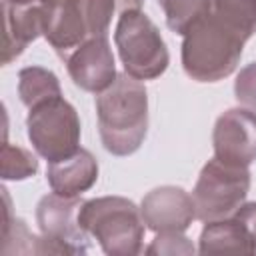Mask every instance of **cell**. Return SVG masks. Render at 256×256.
Here are the masks:
<instances>
[{
  "label": "cell",
  "mask_w": 256,
  "mask_h": 256,
  "mask_svg": "<svg viewBox=\"0 0 256 256\" xmlns=\"http://www.w3.org/2000/svg\"><path fill=\"white\" fill-rule=\"evenodd\" d=\"M146 0H116V10L122 14V12H128V10H140L142 4Z\"/></svg>",
  "instance_id": "7402d4cb"
},
{
  "label": "cell",
  "mask_w": 256,
  "mask_h": 256,
  "mask_svg": "<svg viewBox=\"0 0 256 256\" xmlns=\"http://www.w3.org/2000/svg\"><path fill=\"white\" fill-rule=\"evenodd\" d=\"M200 254H256V240L236 216L204 222L198 238Z\"/></svg>",
  "instance_id": "5bb4252c"
},
{
  "label": "cell",
  "mask_w": 256,
  "mask_h": 256,
  "mask_svg": "<svg viewBox=\"0 0 256 256\" xmlns=\"http://www.w3.org/2000/svg\"><path fill=\"white\" fill-rule=\"evenodd\" d=\"M234 216H236L240 222L246 224V228L250 230L252 238L256 240V202H244V204L238 208V212H236Z\"/></svg>",
  "instance_id": "44dd1931"
},
{
  "label": "cell",
  "mask_w": 256,
  "mask_h": 256,
  "mask_svg": "<svg viewBox=\"0 0 256 256\" xmlns=\"http://www.w3.org/2000/svg\"><path fill=\"white\" fill-rule=\"evenodd\" d=\"M212 148L214 158L248 168L256 160V112L248 108L222 112L214 122Z\"/></svg>",
  "instance_id": "9c48e42d"
},
{
  "label": "cell",
  "mask_w": 256,
  "mask_h": 256,
  "mask_svg": "<svg viewBox=\"0 0 256 256\" xmlns=\"http://www.w3.org/2000/svg\"><path fill=\"white\" fill-rule=\"evenodd\" d=\"M158 6L164 12L166 26L184 36L194 22L212 10V0H158Z\"/></svg>",
  "instance_id": "2e32d148"
},
{
  "label": "cell",
  "mask_w": 256,
  "mask_h": 256,
  "mask_svg": "<svg viewBox=\"0 0 256 256\" xmlns=\"http://www.w3.org/2000/svg\"><path fill=\"white\" fill-rule=\"evenodd\" d=\"M234 98L242 108L256 112V62L240 68L234 80Z\"/></svg>",
  "instance_id": "ffe728a7"
},
{
  "label": "cell",
  "mask_w": 256,
  "mask_h": 256,
  "mask_svg": "<svg viewBox=\"0 0 256 256\" xmlns=\"http://www.w3.org/2000/svg\"><path fill=\"white\" fill-rule=\"evenodd\" d=\"M144 224L154 234L160 232H186L196 220V206L192 194L180 186L152 188L140 202Z\"/></svg>",
  "instance_id": "30bf717a"
},
{
  "label": "cell",
  "mask_w": 256,
  "mask_h": 256,
  "mask_svg": "<svg viewBox=\"0 0 256 256\" xmlns=\"http://www.w3.org/2000/svg\"><path fill=\"white\" fill-rule=\"evenodd\" d=\"M4 48L2 64H12L38 36L44 34L46 6L38 0H2Z\"/></svg>",
  "instance_id": "7c38bea8"
},
{
  "label": "cell",
  "mask_w": 256,
  "mask_h": 256,
  "mask_svg": "<svg viewBox=\"0 0 256 256\" xmlns=\"http://www.w3.org/2000/svg\"><path fill=\"white\" fill-rule=\"evenodd\" d=\"M116 0H56L46 6L44 38L66 60L90 38L108 36Z\"/></svg>",
  "instance_id": "277c9868"
},
{
  "label": "cell",
  "mask_w": 256,
  "mask_h": 256,
  "mask_svg": "<svg viewBox=\"0 0 256 256\" xmlns=\"http://www.w3.org/2000/svg\"><path fill=\"white\" fill-rule=\"evenodd\" d=\"M98 180V162L90 150L78 148L72 156L52 162L46 168V182L60 196H80Z\"/></svg>",
  "instance_id": "4fadbf2b"
},
{
  "label": "cell",
  "mask_w": 256,
  "mask_h": 256,
  "mask_svg": "<svg viewBox=\"0 0 256 256\" xmlns=\"http://www.w3.org/2000/svg\"><path fill=\"white\" fill-rule=\"evenodd\" d=\"M18 96L26 108H32L48 98L62 96L58 76L44 66H26L18 72Z\"/></svg>",
  "instance_id": "9a60e30c"
},
{
  "label": "cell",
  "mask_w": 256,
  "mask_h": 256,
  "mask_svg": "<svg viewBox=\"0 0 256 256\" xmlns=\"http://www.w3.org/2000/svg\"><path fill=\"white\" fill-rule=\"evenodd\" d=\"M114 44L124 72L136 80H156L170 64V52L158 26L142 10H128L118 16Z\"/></svg>",
  "instance_id": "5b68a950"
},
{
  "label": "cell",
  "mask_w": 256,
  "mask_h": 256,
  "mask_svg": "<svg viewBox=\"0 0 256 256\" xmlns=\"http://www.w3.org/2000/svg\"><path fill=\"white\" fill-rule=\"evenodd\" d=\"M38 2H42V4H44V6H50V4H54V2H56V0H38Z\"/></svg>",
  "instance_id": "603a6c76"
},
{
  "label": "cell",
  "mask_w": 256,
  "mask_h": 256,
  "mask_svg": "<svg viewBox=\"0 0 256 256\" xmlns=\"http://www.w3.org/2000/svg\"><path fill=\"white\" fill-rule=\"evenodd\" d=\"M64 64L74 86L92 94L104 92L108 86L114 84L118 76L108 36L90 38L88 42L78 46L64 60Z\"/></svg>",
  "instance_id": "8fae6325"
},
{
  "label": "cell",
  "mask_w": 256,
  "mask_h": 256,
  "mask_svg": "<svg viewBox=\"0 0 256 256\" xmlns=\"http://www.w3.org/2000/svg\"><path fill=\"white\" fill-rule=\"evenodd\" d=\"M80 196H60L50 192L36 204V224L40 228L38 254H86L90 250L88 232L80 226Z\"/></svg>",
  "instance_id": "ba28073f"
},
{
  "label": "cell",
  "mask_w": 256,
  "mask_h": 256,
  "mask_svg": "<svg viewBox=\"0 0 256 256\" xmlns=\"http://www.w3.org/2000/svg\"><path fill=\"white\" fill-rule=\"evenodd\" d=\"M26 134L36 154L48 164L64 160L80 148L78 112L62 96L48 98L28 108Z\"/></svg>",
  "instance_id": "8992f818"
},
{
  "label": "cell",
  "mask_w": 256,
  "mask_h": 256,
  "mask_svg": "<svg viewBox=\"0 0 256 256\" xmlns=\"http://www.w3.org/2000/svg\"><path fill=\"white\" fill-rule=\"evenodd\" d=\"M98 134L106 152L130 156L148 134V92L128 74H118L114 84L96 96Z\"/></svg>",
  "instance_id": "6da1fadb"
},
{
  "label": "cell",
  "mask_w": 256,
  "mask_h": 256,
  "mask_svg": "<svg viewBox=\"0 0 256 256\" xmlns=\"http://www.w3.org/2000/svg\"><path fill=\"white\" fill-rule=\"evenodd\" d=\"M212 12L246 40L256 34V0H212Z\"/></svg>",
  "instance_id": "e0dca14e"
},
{
  "label": "cell",
  "mask_w": 256,
  "mask_h": 256,
  "mask_svg": "<svg viewBox=\"0 0 256 256\" xmlns=\"http://www.w3.org/2000/svg\"><path fill=\"white\" fill-rule=\"evenodd\" d=\"M80 226L96 238L108 256H136L144 244V218L140 208L124 196L84 200L78 212Z\"/></svg>",
  "instance_id": "3957f363"
},
{
  "label": "cell",
  "mask_w": 256,
  "mask_h": 256,
  "mask_svg": "<svg viewBox=\"0 0 256 256\" xmlns=\"http://www.w3.org/2000/svg\"><path fill=\"white\" fill-rule=\"evenodd\" d=\"M250 192V170L226 164L218 158L208 160L194 184L192 200L200 222L230 218L246 202Z\"/></svg>",
  "instance_id": "52a82bcc"
},
{
  "label": "cell",
  "mask_w": 256,
  "mask_h": 256,
  "mask_svg": "<svg viewBox=\"0 0 256 256\" xmlns=\"http://www.w3.org/2000/svg\"><path fill=\"white\" fill-rule=\"evenodd\" d=\"M0 172H2V180H26L38 172V160L30 150L18 144L4 142Z\"/></svg>",
  "instance_id": "ac0fdd59"
},
{
  "label": "cell",
  "mask_w": 256,
  "mask_h": 256,
  "mask_svg": "<svg viewBox=\"0 0 256 256\" xmlns=\"http://www.w3.org/2000/svg\"><path fill=\"white\" fill-rule=\"evenodd\" d=\"M196 248L184 232H160L146 248V254H194Z\"/></svg>",
  "instance_id": "d6986e66"
},
{
  "label": "cell",
  "mask_w": 256,
  "mask_h": 256,
  "mask_svg": "<svg viewBox=\"0 0 256 256\" xmlns=\"http://www.w3.org/2000/svg\"><path fill=\"white\" fill-rule=\"evenodd\" d=\"M244 44L246 38L210 10L184 34L182 68L196 82H220L236 70Z\"/></svg>",
  "instance_id": "7a4b0ae2"
}]
</instances>
